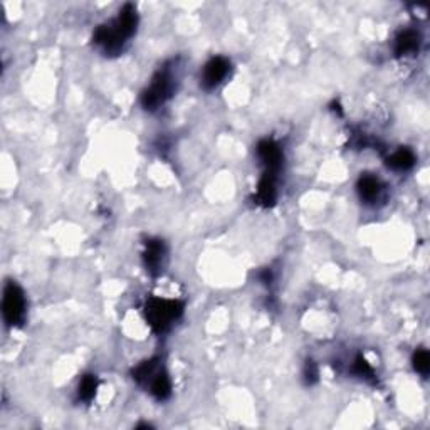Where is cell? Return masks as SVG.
I'll return each mask as SVG.
<instances>
[{"instance_id":"6da1fadb","label":"cell","mask_w":430,"mask_h":430,"mask_svg":"<svg viewBox=\"0 0 430 430\" xmlns=\"http://www.w3.org/2000/svg\"><path fill=\"white\" fill-rule=\"evenodd\" d=\"M138 25V14L131 3H126L120 16L109 24L100 25L93 34V41L96 46L103 49L106 54H116L123 49L128 39L135 36Z\"/></svg>"},{"instance_id":"7a4b0ae2","label":"cell","mask_w":430,"mask_h":430,"mask_svg":"<svg viewBox=\"0 0 430 430\" xmlns=\"http://www.w3.org/2000/svg\"><path fill=\"white\" fill-rule=\"evenodd\" d=\"M183 315V303L175 299H161L152 297L145 306L146 321L157 333L167 331L180 316Z\"/></svg>"},{"instance_id":"3957f363","label":"cell","mask_w":430,"mask_h":430,"mask_svg":"<svg viewBox=\"0 0 430 430\" xmlns=\"http://www.w3.org/2000/svg\"><path fill=\"white\" fill-rule=\"evenodd\" d=\"M175 91V78H173L172 69H160L155 74L152 82H150L148 88L145 89V93L142 94V104L143 108L153 111L163 106L165 103L173 96Z\"/></svg>"},{"instance_id":"277c9868","label":"cell","mask_w":430,"mask_h":430,"mask_svg":"<svg viewBox=\"0 0 430 430\" xmlns=\"http://www.w3.org/2000/svg\"><path fill=\"white\" fill-rule=\"evenodd\" d=\"M2 313L3 319L9 326H19L25 318V297L24 291L16 284V282H7L3 289L2 299Z\"/></svg>"},{"instance_id":"5b68a950","label":"cell","mask_w":430,"mask_h":430,"mask_svg":"<svg viewBox=\"0 0 430 430\" xmlns=\"http://www.w3.org/2000/svg\"><path fill=\"white\" fill-rule=\"evenodd\" d=\"M258 157L264 165V173H271V175H278L282 167V150L273 139H262L258 145Z\"/></svg>"},{"instance_id":"8992f818","label":"cell","mask_w":430,"mask_h":430,"mask_svg":"<svg viewBox=\"0 0 430 430\" xmlns=\"http://www.w3.org/2000/svg\"><path fill=\"white\" fill-rule=\"evenodd\" d=\"M229 71H231V63L225 58H212L209 63L205 64L202 73V79H200V84L203 86V89L210 91V89L217 88L225 78H227Z\"/></svg>"},{"instance_id":"52a82bcc","label":"cell","mask_w":430,"mask_h":430,"mask_svg":"<svg viewBox=\"0 0 430 430\" xmlns=\"http://www.w3.org/2000/svg\"><path fill=\"white\" fill-rule=\"evenodd\" d=\"M165 244L163 240H150L146 242V251L143 254V259H145V266L146 271L150 274H158L163 267V261H165Z\"/></svg>"},{"instance_id":"ba28073f","label":"cell","mask_w":430,"mask_h":430,"mask_svg":"<svg viewBox=\"0 0 430 430\" xmlns=\"http://www.w3.org/2000/svg\"><path fill=\"white\" fill-rule=\"evenodd\" d=\"M276 179L278 175H271V173H262L261 180L258 183V192H256V200L259 205L262 207H273L278 199V188H276Z\"/></svg>"},{"instance_id":"9c48e42d","label":"cell","mask_w":430,"mask_h":430,"mask_svg":"<svg viewBox=\"0 0 430 430\" xmlns=\"http://www.w3.org/2000/svg\"><path fill=\"white\" fill-rule=\"evenodd\" d=\"M358 194H360V199L367 203H375L376 200H380L383 194V185L380 182L376 177L370 175V173H365V175L360 177L358 180Z\"/></svg>"},{"instance_id":"30bf717a","label":"cell","mask_w":430,"mask_h":430,"mask_svg":"<svg viewBox=\"0 0 430 430\" xmlns=\"http://www.w3.org/2000/svg\"><path fill=\"white\" fill-rule=\"evenodd\" d=\"M420 47V36L415 31H405L395 39V54L398 58L402 56H412Z\"/></svg>"},{"instance_id":"8fae6325","label":"cell","mask_w":430,"mask_h":430,"mask_svg":"<svg viewBox=\"0 0 430 430\" xmlns=\"http://www.w3.org/2000/svg\"><path fill=\"white\" fill-rule=\"evenodd\" d=\"M150 392L157 400H167L172 395V382H170V376L165 370H158L157 375L153 376L152 382H150Z\"/></svg>"},{"instance_id":"7c38bea8","label":"cell","mask_w":430,"mask_h":430,"mask_svg":"<svg viewBox=\"0 0 430 430\" xmlns=\"http://www.w3.org/2000/svg\"><path fill=\"white\" fill-rule=\"evenodd\" d=\"M387 165L388 168L395 170V172H407L415 165V155L412 153V150L400 148L387 158Z\"/></svg>"},{"instance_id":"4fadbf2b","label":"cell","mask_w":430,"mask_h":430,"mask_svg":"<svg viewBox=\"0 0 430 430\" xmlns=\"http://www.w3.org/2000/svg\"><path fill=\"white\" fill-rule=\"evenodd\" d=\"M158 370L160 368H158L157 358H153V360H148V361H143L142 365H138V367L133 370V378L137 380L139 385H148L150 382H152L153 376L157 375Z\"/></svg>"},{"instance_id":"5bb4252c","label":"cell","mask_w":430,"mask_h":430,"mask_svg":"<svg viewBox=\"0 0 430 430\" xmlns=\"http://www.w3.org/2000/svg\"><path fill=\"white\" fill-rule=\"evenodd\" d=\"M98 392V378L94 375H86L84 378L79 383V390L78 395L82 402H91V400L96 397Z\"/></svg>"},{"instance_id":"9a60e30c","label":"cell","mask_w":430,"mask_h":430,"mask_svg":"<svg viewBox=\"0 0 430 430\" xmlns=\"http://www.w3.org/2000/svg\"><path fill=\"white\" fill-rule=\"evenodd\" d=\"M353 373L357 376H360L361 380L368 383H375L376 376H375V370L372 368V365L365 360L363 357H357V360L353 361Z\"/></svg>"},{"instance_id":"2e32d148","label":"cell","mask_w":430,"mask_h":430,"mask_svg":"<svg viewBox=\"0 0 430 430\" xmlns=\"http://www.w3.org/2000/svg\"><path fill=\"white\" fill-rule=\"evenodd\" d=\"M414 368L417 370L420 375L427 376L429 375V370H430V354L425 348L417 350L414 353Z\"/></svg>"},{"instance_id":"e0dca14e","label":"cell","mask_w":430,"mask_h":430,"mask_svg":"<svg viewBox=\"0 0 430 430\" xmlns=\"http://www.w3.org/2000/svg\"><path fill=\"white\" fill-rule=\"evenodd\" d=\"M304 378H306V382L309 385L315 383L316 380H318V368H316V365L313 363V361H308L306 368H304Z\"/></svg>"}]
</instances>
